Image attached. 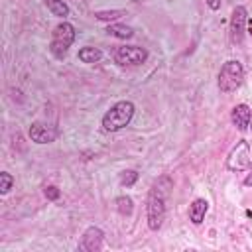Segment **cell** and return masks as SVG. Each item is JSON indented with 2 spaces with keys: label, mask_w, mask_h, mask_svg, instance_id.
<instances>
[{
  "label": "cell",
  "mask_w": 252,
  "mask_h": 252,
  "mask_svg": "<svg viewBox=\"0 0 252 252\" xmlns=\"http://www.w3.org/2000/svg\"><path fill=\"white\" fill-rule=\"evenodd\" d=\"M134 102L130 100H118L116 104L110 106V110L104 112L102 116V130L104 132H118L122 130L124 126L130 124L132 116H134Z\"/></svg>",
  "instance_id": "6da1fadb"
},
{
  "label": "cell",
  "mask_w": 252,
  "mask_h": 252,
  "mask_svg": "<svg viewBox=\"0 0 252 252\" xmlns=\"http://www.w3.org/2000/svg\"><path fill=\"white\" fill-rule=\"evenodd\" d=\"M217 83H219V91L224 93V94H230V93L238 91L240 85L244 83V67H242V63L236 61V59L226 61L219 71Z\"/></svg>",
  "instance_id": "7a4b0ae2"
},
{
  "label": "cell",
  "mask_w": 252,
  "mask_h": 252,
  "mask_svg": "<svg viewBox=\"0 0 252 252\" xmlns=\"http://www.w3.org/2000/svg\"><path fill=\"white\" fill-rule=\"evenodd\" d=\"M169 189H161L159 185H154V189L148 195V205H146V217H148V226L152 230L161 228L163 219H165V195Z\"/></svg>",
  "instance_id": "3957f363"
},
{
  "label": "cell",
  "mask_w": 252,
  "mask_h": 252,
  "mask_svg": "<svg viewBox=\"0 0 252 252\" xmlns=\"http://www.w3.org/2000/svg\"><path fill=\"white\" fill-rule=\"evenodd\" d=\"M75 28L69 24V22H61L53 28V33H51V43H49V51L57 57V59H63L69 51V47L73 45L75 41Z\"/></svg>",
  "instance_id": "277c9868"
},
{
  "label": "cell",
  "mask_w": 252,
  "mask_h": 252,
  "mask_svg": "<svg viewBox=\"0 0 252 252\" xmlns=\"http://www.w3.org/2000/svg\"><path fill=\"white\" fill-rule=\"evenodd\" d=\"M246 24H248V12L244 6H236L230 14L228 22V37L232 45H242L246 35Z\"/></svg>",
  "instance_id": "5b68a950"
},
{
  "label": "cell",
  "mask_w": 252,
  "mask_h": 252,
  "mask_svg": "<svg viewBox=\"0 0 252 252\" xmlns=\"http://www.w3.org/2000/svg\"><path fill=\"white\" fill-rule=\"evenodd\" d=\"M148 59V51L138 45H122L114 51V61L122 67L126 65H142Z\"/></svg>",
  "instance_id": "8992f818"
},
{
  "label": "cell",
  "mask_w": 252,
  "mask_h": 252,
  "mask_svg": "<svg viewBox=\"0 0 252 252\" xmlns=\"http://www.w3.org/2000/svg\"><path fill=\"white\" fill-rule=\"evenodd\" d=\"M250 165V144L246 142V140H240L234 148H232V152L228 154V158H226V167L230 169V171H242V169H246Z\"/></svg>",
  "instance_id": "52a82bcc"
},
{
  "label": "cell",
  "mask_w": 252,
  "mask_h": 252,
  "mask_svg": "<svg viewBox=\"0 0 252 252\" xmlns=\"http://www.w3.org/2000/svg\"><path fill=\"white\" fill-rule=\"evenodd\" d=\"M104 242V232L98 226H89L79 242V250H87V252H98L102 248Z\"/></svg>",
  "instance_id": "ba28073f"
},
{
  "label": "cell",
  "mask_w": 252,
  "mask_h": 252,
  "mask_svg": "<svg viewBox=\"0 0 252 252\" xmlns=\"http://www.w3.org/2000/svg\"><path fill=\"white\" fill-rule=\"evenodd\" d=\"M28 136L35 144H51L57 138V130H53V128H49V126H45L41 122H33L28 128Z\"/></svg>",
  "instance_id": "9c48e42d"
},
{
  "label": "cell",
  "mask_w": 252,
  "mask_h": 252,
  "mask_svg": "<svg viewBox=\"0 0 252 252\" xmlns=\"http://www.w3.org/2000/svg\"><path fill=\"white\" fill-rule=\"evenodd\" d=\"M230 120H232V124H234L238 130H246V128L250 126V120H252V110H250V106L244 104V102L236 104V106L232 108V112H230Z\"/></svg>",
  "instance_id": "30bf717a"
},
{
  "label": "cell",
  "mask_w": 252,
  "mask_h": 252,
  "mask_svg": "<svg viewBox=\"0 0 252 252\" xmlns=\"http://www.w3.org/2000/svg\"><path fill=\"white\" fill-rule=\"evenodd\" d=\"M209 211V203L207 199H195L191 205H189V220L193 224H201L205 220V215Z\"/></svg>",
  "instance_id": "8fae6325"
},
{
  "label": "cell",
  "mask_w": 252,
  "mask_h": 252,
  "mask_svg": "<svg viewBox=\"0 0 252 252\" xmlns=\"http://www.w3.org/2000/svg\"><path fill=\"white\" fill-rule=\"evenodd\" d=\"M102 59V51L98 49V47H91V45H87V47H81L79 49V61H83V63H98Z\"/></svg>",
  "instance_id": "7c38bea8"
},
{
  "label": "cell",
  "mask_w": 252,
  "mask_h": 252,
  "mask_svg": "<svg viewBox=\"0 0 252 252\" xmlns=\"http://www.w3.org/2000/svg\"><path fill=\"white\" fill-rule=\"evenodd\" d=\"M106 33H110L114 37H120V39H130L134 35V30L130 26H124V24H108Z\"/></svg>",
  "instance_id": "4fadbf2b"
},
{
  "label": "cell",
  "mask_w": 252,
  "mask_h": 252,
  "mask_svg": "<svg viewBox=\"0 0 252 252\" xmlns=\"http://www.w3.org/2000/svg\"><path fill=\"white\" fill-rule=\"evenodd\" d=\"M43 2H45V6L49 8V12L53 16H59V18L69 16V6L63 0H43Z\"/></svg>",
  "instance_id": "5bb4252c"
},
{
  "label": "cell",
  "mask_w": 252,
  "mask_h": 252,
  "mask_svg": "<svg viewBox=\"0 0 252 252\" xmlns=\"http://www.w3.org/2000/svg\"><path fill=\"white\" fill-rule=\"evenodd\" d=\"M116 209H118V213L122 215V217H130L132 215V209H134V203H132V199L128 197V195H120V197H116Z\"/></svg>",
  "instance_id": "9a60e30c"
},
{
  "label": "cell",
  "mask_w": 252,
  "mask_h": 252,
  "mask_svg": "<svg viewBox=\"0 0 252 252\" xmlns=\"http://www.w3.org/2000/svg\"><path fill=\"white\" fill-rule=\"evenodd\" d=\"M126 16L124 10H104V12H94V18L96 20H102V22H110V20H118Z\"/></svg>",
  "instance_id": "2e32d148"
},
{
  "label": "cell",
  "mask_w": 252,
  "mask_h": 252,
  "mask_svg": "<svg viewBox=\"0 0 252 252\" xmlns=\"http://www.w3.org/2000/svg\"><path fill=\"white\" fill-rule=\"evenodd\" d=\"M138 181V171L136 169H126L120 173V185L122 187H132Z\"/></svg>",
  "instance_id": "e0dca14e"
},
{
  "label": "cell",
  "mask_w": 252,
  "mask_h": 252,
  "mask_svg": "<svg viewBox=\"0 0 252 252\" xmlns=\"http://www.w3.org/2000/svg\"><path fill=\"white\" fill-rule=\"evenodd\" d=\"M12 185H14V177H12L8 171H2V173H0V193L6 195V193L12 189Z\"/></svg>",
  "instance_id": "ac0fdd59"
},
{
  "label": "cell",
  "mask_w": 252,
  "mask_h": 252,
  "mask_svg": "<svg viewBox=\"0 0 252 252\" xmlns=\"http://www.w3.org/2000/svg\"><path fill=\"white\" fill-rule=\"evenodd\" d=\"M45 197H47V199H53V201H55V199L59 197V189H57L55 185H49V187H45Z\"/></svg>",
  "instance_id": "d6986e66"
},
{
  "label": "cell",
  "mask_w": 252,
  "mask_h": 252,
  "mask_svg": "<svg viewBox=\"0 0 252 252\" xmlns=\"http://www.w3.org/2000/svg\"><path fill=\"white\" fill-rule=\"evenodd\" d=\"M244 185H246V187H252V163L248 165V173H246V177H244Z\"/></svg>",
  "instance_id": "ffe728a7"
},
{
  "label": "cell",
  "mask_w": 252,
  "mask_h": 252,
  "mask_svg": "<svg viewBox=\"0 0 252 252\" xmlns=\"http://www.w3.org/2000/svg\"><path fill=\"white\" fill-rule=\"evenodd\" d=\"M205 2H207V6H209L211 10H215V12L220 8V0H205Z\"/></svg>",
  "instance_id": "44dd1931"
},
{
  "label": "cell",
  "mask_w": 252,
  "mask_h": 252,
  "mask_svg": "<svg viewBox=\"0 0 252 252\" xmlns=\"http://www.w3.org/2000/svg\"><path fill=\"white\" fill-rule=\"evenodd\" d=\"M248 33L252 35V20H248Z\"/></svg>",
  "instance_id": "7402d4cb"
},
{
  "label": "cell",
  "mask_w": 252,
  "mask_h": 252,
  "mask_svg": "<svg viewBox=\"0 0 252 252\" xmlns=\"http://www.w3.org/2000/svg\"><path fill=\"white\" fill-rule=\"evenodd\" d=\"M250 122H252V120H250ZM250 128H252V126H250Z\"/></svg>",
  "instance_id": "603a6c76"
}]
</instances>
